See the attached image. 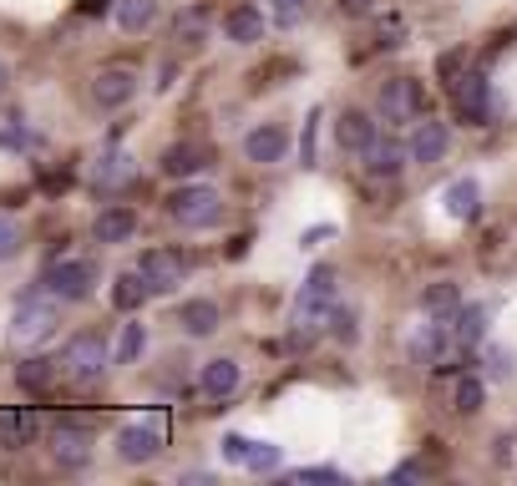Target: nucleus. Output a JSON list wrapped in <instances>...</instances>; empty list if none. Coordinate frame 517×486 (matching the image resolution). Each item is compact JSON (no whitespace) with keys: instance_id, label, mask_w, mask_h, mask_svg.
<instances>
[{"instance_id":"43","label":"nucleus","mask_w":517,"mask_h":486,"mask_svg":"<svg viewBox=\"0 0 517 486\" xmlns=\"http://www.w3.org/2000/svg\"><path fill=\"white\" fill-rule=\"evenodd\" d=\"M6 92H11V66L0 61V102H6Z\"/></svg>"},{"instance_id":"11","label":"nucleus","mask_w":517,"mask_h":486,"mask_svg":"<svg viewBox=\"0 0 517 486\" xmlns=\"http://www.w3.org/2000/svg\"><path fill=\"white\" fill-rule=\"evenodd\" d=\"M244 157L254 162V168H279V162L289 157V132L279 122H259L244 132Z\"/></svg>"},{"instance_id":"21","label":"nucleus","mask_w":517,"mask_h":486,"mask_svg":"<svg viewBox=\"0 0 517 486\" xmlns=\"http://www.w3.org/2000/svg\"><path fill=\"white\" fill-rule=\"evenodd\" d=\"M224 41L234 46H259L264 41V11L259 6H234L224 16Z\"/></svg>"},{"instance_id":"37","label":"nucleus","mask_w":517,"mask_h":486,"mask_svg":"<svg viewBox=\"0 0 517 486\" xmlns=\"http://www.w3.org/2000/svg\"><path fill=\"white\" fill-rule=\"evenodd\" d=\"M330 335H335L340 345H355V340H360V330H355V309H345V304L335 309V319H330Z\"/></svg>"},{"instance_id":"22","label":"nucleus","mask_w":517,"mask_h":486,"mask_svg":"<svg viewBox=\"0 0 517 486\" xmlns=\"http://www.w3.org/2000/svg\"><path fill=\"white\" fill-rule=\"evenodd\" d=\"M56 375H61V360H46V355H26V360L16 365V385H21L26 395H46V390L56 385Z\"/></svg>"},{"instance_id":"39","label":"nucleus","mask_w":517,"mask_h":486,"mask_svg":"<svg viewBox=\"0 0 517 486\" xmlns=\"http://www.w3.org/2000/svg\"><path fill=\"white\" fill-rule=\"evenodd\" d=\"M487 375H492V380H507V375H512V350L487 345Z\"/></svg>"},{"instance_id":"23","label":"nucleus","mask_w":517,"mask_h":486,"mask_svg":"<svg viewBox=\"0 0 517 486\" xmlns=\"http://www.w3.org/2000/svg\"><path fill=\"white\" fill-rule=\"evenodd\" d=\"M441 203H447V213H452L457 223H472V218L482 213V188H477V178H457L447 193H441Z\"/></svg>"},{"instance_id":"42","label":"nucleus","mask_w":517,"mask_h":486,"mask_svg":"<svg viewBox=\"0 0 517 486\" xmlns=\"http://www.w3.org/2000/svg\"><path fill=\"white\" fill-rule=\"evenodd\" d=\"M371 6H376V0H340L345 16H371Z\"/></svg>"},{"instance_id":"40","label":"nucleus","mask_w":517,"mask_h":486,"mask_svg":"<svg viewBox=\"0 0 517 486\" xmlns=\"http://www.w3.org/2000/svg\"><path fill=\"white\" fill-rule=\"evenodd\" d=\"M330 238H335V228H330V223H315V228H305V233H300L305 249H320V243H330Z\"/></svg>"},{"instance_id":"9","label":"nucleus","mask_w":517,"mask_h":486,"mask_svg":"<svg viewBox=\"0 0 517 486\" xmlns=\"http://www.w3.org/2000/svg\"><path fill=\"white\" fill-rule=\"evenodd\" d=\"M137 92H142V76L132 66H102L92 76V107L97 112H122Z\"/></svg>"},{"instance_id":"10","label":"nucleus","mask_w":517,"mask_h":486,"mask_svg":"<svg viewBox=\"0 0 517 486\" xmlns=\"http://www.w3.org/2000/svg\"><path fill=\"white\" fill-rule=\"evenodd\" d=\"M426 112V97H421V81L411 76H391L386 87H381V117L391 127H406V122H421Z\"/></svg>"},{"instance_id":"25","label":"nucleus","mask_w":517,"mask_h":486,"mask_svg":"<svg viewBox=\"0 0 517 486\" xmlns=\"http://www.w3.org/2000/svg\"><path fill=\"white\" fill-rule=\"evenodd\" d=\"M158 16H163L158 0H117V26H122L127 36L153 31V26H158Z\"/></svg>"},{"instance_id":"19","label":"nucleus","mask_w":517,"mask_h":486,"mask_svg":"<svg viewBox=\"0 0 517 486\" xmlns=\"http://www.w3.org/2000/svg\"><path fill=\"white\" fill-rule=\"evenodd\" d=\"M406 162H411V152H406L396 137H376L371 147L360 152V168H365V178H376V183H381V178H396V173L406 168Z\"/></svg>"},{"instance_id":"26","label":"nucleus","mask_w":517,"mask_h":486,"mask_svg":"<svg viewBox=\"0 0 517 486\" xmlns=\"http://www.w3.org/2000/svg\"><path fill=\"white\" fill-rule=\"evenodd\" d=\"M147 299H153V289H147V279H142L137 269H127V274L112 279V304H117L122 314H137Z\"/></svg>"},{"instance_id":"4","label":"nucleus","mask_w":517,"mask_h":486,"mask_svg":"<svg viewBox=\"0 0 517 486\" xmlns=\"http://www.w3.org/2000/svg\"><path fill=\"white\" fill-rule=\"evenodd\" d=\"M112 340L102 330H77L61 345V375L77 380V385H102V375L112 370Z\"/></svg>"},{"instance_id":"17","label":"nucleus","mask_w":517,"mask_h":486,"mask_svg":"<svg viewBox=\"0 0 517 486\" xmlns=\"http://www.w3.org/2000/svg\"><path fill=\"white\" fill-rule=\"evenodd\" d=\"M92 238L102 249H117V243H132L137 238V213L127 203H107L97 218H92Z\"/></svg>"},{"instance_id":"27","label":"nucleus","mask_w":517,"mask_h":486,"mask_svg":"<svg viewBox=\"0 0 517 486\" xmlns=\"http://www.w3.org/2000/svg\"><path fill=\"white\" fill-rule=\"evenodd\" d=\"M452 330H457V345H462V350L482 345V335H487V309H482V304H462V309L452 314Z\"/></svg>"},{"instance_id":"1","label":"nucleus","mask_w":517,"mask_h":486,"mask_svg":"<svg viewBox=\"0 0 517 486\" xmlns=\"http://www.w3.org/2000/svg\"><path fill=\"white\" fill-rule=\"evenodd\" d=\"M340 309V274L330 264H315L289 304V340L294 345H315L320 335H330V319Z\"/></svg>"},{"instance_id":"14","label":"nucleus","mask_w":517,"mask_h":486,"mask_svg":"<svg viewBox=\"0 0 517 486\" xmlns=\"http://www.w3.org/2000/svg\"><path fill=\"white\" fill-rule=\"evenodd\" d=\"M158 168H163V178L188 183V178H198V173H208V168H213V157H208V147H203V142H173V147L158 157Z\"/></svg>"},{"instance_id":"20","label":"nucleus","mask_w":517,"mask_h":486,"mask_svg":"<svg viewBox=\"0 0 517 486\" xmlns=\"http://www.w3.org/2000/svg\"><path fill=\"white\" fill-rule=\"evenodd\" d=\"M218 324H224V309H218V299H183V304H178V330H183L188 340L218 335Z\"/></svg>"},{"instance_id":"32","label":"nucleus","mask_w":517,"mask_h":486,"mask_svg":"<svg viewBox=\"0 0 517 486\" xmlns=\"http://www.w3.org/2000/svg\"><path fill=\"white\" fill-rule=\"evenodd\" d=\"M21 249H26V228H21L11 213H0V264L21 259Z\"/></svg>"},{"instance_id":"2","label":"nucleus","mask_w":517,"mask_h":486,"mask_svg":"<svg viewBox=\"0 0 517 486\" xmlns=\"http://www.w3.org/2000/svg\"><path fill=\"white\" fill-rule=\"evenodd\" d=\"M61 330V299L46 289V284H36V289H26L21 299H16V309H11V345L16 350H36V345H46L51 335Z\"/></svg>"},{"instance_id":"38","label":"nucleus","mask_w":517,"mask_h":486,"mask_svg":"<svg viewBox=\"0 0 517 486\" xmlns=\"http://www.w3.org/2000/svg\"><path fill=\"white\" fill-rule=\"evenodd\" d=\"M249 446H254L249 436H239V431H229L224 441H218V456H224L229 466H244V456H249Z\"/></svg>"},{"instance_id":"7","label":"nucleus","mask_w":517,"mask_h":486,"mask_svg":"<svg viewBox=\"0 0 517 486\" xmlns=\"http://www.w3.org/2000/svg\"><path fill=\"white\" fill-rule=\"evenodd\" d=\"M137 274L147 279V289H153V294H178L188 284V274H193V259L183 249H147L137 259Z\"/></svg>"},{"instance_id":"3","label":"nucleus","mask_w":517,"mask_h":486,"mask_svg":"<svg viewBox=\"0 0 517 486\" xmlns=\"http://www.w3.org/2000/svg\"><path fill=\"white\" fill-rule=\"evenodd\" d=\"M168 218H173L183 233H208V228L224 223V193L188 178V183H178V188L168 193Z\"/></svg>"},{"instance_id":"6","label":"nucleus","mask_w":517,"mask_h":486,"mask_svg":"<svg viewBox=\"0 0 517 486\" xmlns=\"http://www.w3.org/2000/svg\"><path fill=\"white\" fill-rule=\"evenodd\" d=\"M168 446V421L163 416H142V421H127L117 431V456L127 466H147V461H158Z\"/></svg>"},{"instance_id":"18","label":"nucleus","mask_w":517,"mask_h":486,"mask_svg":"<svg viewBox=\"0 0 517 486\" xmlns=\"http://www.w3.org/2000/svg\"><path fill=\"white\" fill-rule=\"evenodd\" d=\"M381 137V127H376V117L371 112H360V107H345L340 117H335V142H340V152H365Z\"/></svg>"},{"instance_id":"5","label":"nucleus","mask_w":517,"mask_h":486,"mask_svg":"<svg viewBox=\"0 0 517 486\" xmlns=\"http://www.w3.org/2000/svg\"><path fill=\"white\" fill-rule=\"evenodd\" d=\"M41 284H46V289H51L61 304H87V299L97 294L102 274H97V259H82V254H61V259H51V264H46Z\"/></svg>"},{"instance_id":"31","label":"nucleus","mask_w":517,"mask_h":486,"mask_svg":"<svg viewBox=\"0 0 517 486\" xmlns=\"http://www.w3.org/2000/svg\"><path fill=\"white\" fill-rule=\"evenodd\" d=\"M173 31H178V41H183V46L208 41V11H203V6H188V11L173 21Z\"/></svg>"},{"instance_id":"33","label":"nucleus","mask_w":517,"mask_h":486,"mask_svg":"<svg viewBox=\"0 0 517 486\" xmlns=\"http://www.w3.org/2000/svg\"><path fill=\"white\" fill-rule=\"evenodd\" d=\"M482 395H487V385H482L477 375H462L457 390H452V405H457L462 416H477V411H482Z\"/></svg>"},{"instance_id":"13","label":"nucleus","mask_w":517,"mask_h":486,"mask_svg":"<svg viewBox=\"0 0 517 486\" xmlns=\"http://www.w3.org/2000/svg\"><path fill=\"white\" fill-rule=\"evenodd\" d=\"M447 147H452V132H447V122H431V117L411 122V137H406V152H411V162L431 168V162H441V157H447Z\"/></svg>"},{"instance_id":"24","label":"nucleus","mask_w":517,"mask_h":486,"mask_svg":"<svg viewBox=\"0 0 517 486\" xmlns=\"http://www.w3.org/2000/svg\"><path fill=\"white\" fill-rule=\"evenodd\" d=\"M36 431H41L36 411H6V416H0V446H6V451H26L36 441Z\"/></svg>"},{"instance_id":"35","label":"nucleus","mask_w":517,"mask_h":486,"mask_svg":"<svg viewBox=\"0 0 517 486\" xmlns=\"http://www.w3.org/2000/svg\"><path fill=\"white\" fill-rule=\"evenodd\" d=\"M289 481H294V486H305V481H310V486H345L350 476H345L340 466H300V471H289Z\"/></svg>"},{"instance_id":"8","label":"nucleus","mask_w":517,"mask_h":486,"mask_svg":"<svg viewBox=\"0 0 517 486\" xmlns=\"http://www.w3.org/2000/svg\"><path fill=\"white\" fill-rule=\"evenodd\" d=\"M51 456H56L61 471H87L92 456H97V436H92V426H82V421H61V426L51 431Z\"/></svg>"},{"instance_id":"28","label":"nucleus","mask_w":517,"mask_h":486,"mask_svg":"<svg viewBox=\"0 0 517 486\" xmlns=\"http://www.w3.org/2000/svg\"><path fill=\"white\" fill-rule=\"evenodd\" d=\"M462 309V289L452 279H436L421 289V314H457Z\"/></svg>"},{"instance_id":"34","label":"nucleus","mask_w":517,"mask_h":486,"mask_svg":"<svg viewBox=\"0 0 517 486\" xmlns=\"http://www.w3.org/2000/svg\"><path fill=\"white\" fill-rule=\"evenodd\" d=\"M279 466H284V451H279L274 441H254V446H249V456H244V471H254V476L279 471Z\"/></svg>"},{"instance_id":"15","label":"nucleus","mask_w":517,"mask_h":486,"mask_svg":"<svg viewBox=\"0 0 517 486\" xmlns=\"http://www.w3.org/2000/svg\"><path fill=\"white\" fill-rule=\"evenodd\" d=\"M239 385H244V365H239L234 355H213V360H203V370H198V390H203L208 400H229Z\"/></svg>"},{"instance_id":"41","label":"nucleus","mask_w":517,"mask_h":486,"mask_svg":"<svg viewBox=\"0 0 517 486\" xmlns=\"http://www.w3.org/2000/svg\"><path fill=\"white\" fill-rule=\"evenodd\" d=\"M421 476H426V466H421V461H401V466L391 471V481H396V486H406V481H421Z\"/></svg>"},{"instance_id":"16","label":"nucleus","mask_w":517,"mask_h":486,"mask_svg":"<svg viewBox=\"0 0 517 486\" xmlns=\"http://www.w3.org/2000/svg\"><path fill=\"white\" fill-rule=\"evenodd\" d=\"M137 178V157L127 152V147H102V157H97V168H92V183L102 188V193H117V188H127Z\"/></svg>"},{"instance_id":"30","label":"nucleus","mask_w":517,"mask_h":486,"mask_svg":"<svg viewBox=\"0 0 517 486\" xmlns=\"http://www.w3.org/2000/svg\"><path fill=\"white\" fill-rule=\"evenodd\" d=\"M264 11H269V21H274L279 31H294V26L310 16V0H264Z\"/></svg>"},{"instance_id":"36","label":"nucleus","mask_w":517,"mask_h":486,"mask_svg":"<svg viewBox=\"0 0 517 486\" xmlns=\"http://www.w3.org/2000/svg\"><path fill=\"white\" fill-rule=\"evenodd\" d=\"M0 147H6V152H31V147H36V132H31L21 117H11L6 127H0Z\"/></svg>"},{"instance_id":"29","label":"nucleus","mask_w":517,"mask_h":486,"mask_svg":"<svg viewBox=\"0 0 517 486\" xmlns=\"http://www.w3.org/2000/svg\"><path fill=\"white\" fill-rule=\"evenodd\" d=\"M142 350H147V330H142V319H127V324H122V335H117V345H112V360H117V365H137V360H142Z\"/></svg>"},{"instance_id":"12","label":"nucleus","mask_w":517,"mask_h":486,"mask_svg":"<svg viewBox=\"0 0 517 486\" xmlns=\"http://www.w3.org/2000/svg\"><path fill=\"white\" fill-rule=\"evenodd\" d=\"M452 97H457V112H462V122L482 127V122L492 117V87H487V76H482V71H467V76H457V81H452Z\"/></svg>"}]
</instances>
